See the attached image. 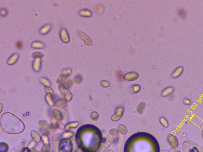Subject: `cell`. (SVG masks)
<instances>
[{
	"label": "cell",
	"instance_id": "6da1fadb",
	"mask_svg": "<svg viewBox=\"0 0 203 152\" xmlns=\"http://www.w3.org/2000/svg\"><path fill=\"white\" fill-rule=\"evenodd\" d=\"M1 128L8 133L18 134L24 130V123L17 117L10 113H5L1 117Z\"/></svg>",
	"mask_w": 203,
	"mask_h": 152
},
{
	"label": "cell",
	"instance_id": "9c48e42d",
	"mask_svg": "<svg viewBox=\"0 0 203 152\" xmlns=\"http://www.w3.org/2000/svg\"><path fill=\"white\" fill-rule=\"evenodd\" d=\"M184 69L182 66L178 67L173 71L171 75V77L174 78H176L179 77L182 74Z\"/></svg>",
	"mask_w": 203,
	"mask_h": 152
},
{
	"label": "cell",
	"instance_id": "603a6c76",
	"mask_svg": "<svg viewBox=\"0 0 203 152\" xmlns=\"http://www.w3.org/2000/svg\"><path fill=\"white\" fill-rule=\"evenodd\" d=\"M16 46L19 49H22L23 48L22 43L21 41L18 42L16 44Z\"/></svg>",
	"mask_w": 203,
	"mask_h": 152
},
{
	"label": "cell",
	"instance_id": "4fadbf2b",
	"mask_svg": "<svg viewBox=\"0 0 203 152\" xmlns=\"http://www.w3.org/2000/svg\"><path fill=\"white\" fill-rule=\"evenodd\" d=\"M39 81L45 87H50L51 86V82L47 78L43 77L39 79Z\"/></svg>",
	"mask_w": 203,
	"mask_h": 152
},
{
	"label": "cell",
	"instance_id": "277c9868",
	"mask_svg": "<svg viewBox=\"0 0 203 152\" xmlns=\"http://www.w3.org/2000/svg\"><path fill=\"white\" fill-rule=\"evenodd\" d=\"M138 77V74L136 72H131L124 75L123 78L128 81H134L136 80Z\"/></svg>",
	"mask_w": 203,
	"mask_h": 152
},
{
	"label": "cell",
	"instance_id": "e0dca14e",
	"mask_svg": "<svg viewBox=\"0 0 203 152\" xmlns=\"http://www.w3.org/2000/svg\"><path fill=\"white\" fill-rule=\"evenodd\" d=\"M73 84V82L72 81L70 80H68V81L65 82L63 86L64 88L68 89L72 86Z\"/></svg>",
	"mask_w": 203,
	"mask_h": 152
},
{
	"label": "cell",
	"instance_id": "30bf717a",
	"mask_svg": "<svg viewBox=\"0 0 203 152\" xmlns=\"http://www.w3.org/2000/svg\"><path fill=\"white\" fill-rule=\"evenodd\" d=\"M174 88L172 87H168L162 92L161 95L163 97H167L173 93Z\"/></svg>",
	"mask_w": 203,
	"mask_h": 152
},
{
	"label": "cell",
	"instance_id": "52a82bcc",
	"mask_svg": "<svg viewBox=\"0 0 203 152\" xmlns=\"http://www.w3.org/2000/svg\"><path fill=\"white\" fill-rule=\"evenodd\" d=\"M80 37L81 39L84 42L85 44L88 45H90L92 44V42H91L89 37L85 33L83 32H80Z\"/></svg>",
	"mask_w": 203,
	"mask_h": 152
},
{
	"label": "cell",
	"instance_id": "ffe728a7",
	"mask_svg": "<svg viewBox=\"0 0 203 152\" xmlns=\"http://www.w3.org/2000/svg\"><path fill=\"white\" fill-rule=\"evenodd\" d=\"M44 89H45V91L46 92L47 94H53V91L52 90L51 88L49 87H44Z\"/></svg>",
	"mask_w": 203,
	"mask_h": 152
},
{
	"label": "cell",
	"instance_id": "d6986e66",
	"mask_svg": "<svg viewBox=\"0 0 203 152\" xmlns=\"http://www.w3.org/2000/svg\"><path fill=\"white\" fill-rule=\"evenodd\" d=\"M100 84L102 87H107L109 86L110 83L108 81L102 80L100 82Z\"/></svg>",
	"mask_w": 203,
	"mask_h": 152
},
{
	"label": "cell",
	"instance_id": "ac0fdd59",
	"mask_svg": "<svg viewBox=\"0 0 203 152\" xmlns=\"http://www.w3.org/2000/svg\"><path fill=\"white\" fill-rule=\"evenodd\" d=\"M67 78V77H64V76H63L61 75L58 78V80H57V82H58V83H63V82H64L65 80H66Z\"/></svg>",
	"mask_w": 203,
	"mask_h": 152
},
{
	"label": "cell",
	"instance_id": "cb8c5ba5",
	"mask_svg": "<svg viewBox=\"0 0 203 152\" xmlns=\"http://www.w3.org/2000/svg\"><path fill=\"white\" fill-rule=\"evenodd\" d=\"M183 103L186 105H190L191 104V101L189 99L185 98L183 100Z\"/></svg>",
	"mask_w": 203,
	"mask_h": 152
},
{
	"label": "cell",
	"instance_id": "2e32d148",
	"mask_svg": "<svg viewBox=\"0 0 203 152\" xmlns=\"http://www.w3.org/2000/svg\"><path fill=\"white\" fill-rule=\"evenodd\" d=\"M160 122L163 126H164L165 128L168 127V126H169V123H168V122H167L166 119H165L163 117H162V118L160 119Z\"/></svg>",
	"mask_w": 203,
	"mask_h": 152
},
{
	"label": "cell",
	"instance_id": "8fae6325",
	"mask_svg": "<svg viewBox=\"0 0 203 152\" xmlns=\"http://www.w3.org/2000/svg\"><path fill=\"white\" fill-rule=\"evenodd\" d=\"M79 14L84 17H90L92 15V13L89 10L84 9L80 10Z\"/></svg>",
	"mask_w": 203,
	"mask_h": 152
},
{
	"label": "cell",
	"instance_id": "3957f363",
	"mask_svg": "<svg viewBox=\"0 0 203 152\" xmlns=\"http://www.w3.org/2000/svg\"><path fill=\"white\" fill-rule=\"evenodd\" d=\"M60 36L61 41L64 43H67L70 42V36L69 35L68 32L67 30L64 28H62L60 30Z\"/></svg>",
	"mask_w": 203,
	"mask_h": 152
},
{
	"label": "cell",
	"instance_id": "7c38bea8",
	"mask_svg": "<svg viewBox=\"0 0 203 152\" xmlns=\"http://www.w3.org/2000/svg\"><path fill=\"white\" fill-rule=\"evenodd\" d=\"M140 89L141 87L140 85H134L130 88V92L131 93H134V94L138 93L140 91Z\"/></svg>",
	"mask_w": 203,
	"mask_h": 152
},
{
	"label": "cell",
	"instance_id": "5b68a950",
	"mask_svg": "<svg viewBox=\"0 0 203 152\" xmlns=\"http://www.w3.org/2000/svg\"><path fill=\"white\" fill-rule=\"evenodd\" d=\"M19 58V54L18 53L14 54L8 59L6 63L8 65H14L18 61Z\"/></svg>",
	"mask_w": 203,
	"mask_h": 152
},
{
	"label": "cell",
	"instance_id": "4316f807",
	"mask_svg": "<svg viewBox=\"0 0 203 152\" xmlns=\"http://www.w3.org/2000/svg\"><path fill=\"white\" fill-rule=\"evenodd\" d=\"M201 136H202V138H203V130L202 131V133H201Z\"/></svg>",
	"mask_w": 203,
	"mask_h": 152
},
{
	"label": "cell",
	"instance_id": "d4e9b609",
	"mask_svg": "<svg viewBox=\"0 0 203 152\" xmlns=\"http://www.w3.org/2000/svg\"><path fill=\"white\" fill-rule=\"evenodd\" d=\"M82 80V78L80 76H77L75 78V82H77V83H79Z\"/></svg>",
	"mask_w": 203,
	"mask_h": 152
},
{
	"label": "cell",
	"instance_id": "7a4b0ae2",
	"mask_svg": "<svg viewBox=\"0 0 203 152\" xmlns=\"http://www.w3.org/2000/svg\"><path fill=\"white\" fill-rule=\"evenodd\" d=\"M42 66V59L41 57L34 58L32 63V68L34 71L39 72L41 71Z\"/></svg>",
	"mask_w": 203,
	"mask_h": 152
},
{
	"label": "cell",
	"instance_id": "5bb4252c",
	"mask_svg": "<svg viewBox=\"0 0 203 152\" xmlns=\"http://www.w3.org/2000/svg\"><path fill=\"white\" fill-rule=\"evenodd\" d=\"M118 128L121 134L123 135H126L127 134V131H128L127 129L124 125H122V124L119 125Z\"/></svg>",
	"mask_w": 203,
	"mask_h": 152
},
{
	"label": "cell",
	"instance_id": "44dd1931",
	"mask_svg": "<svg viewBox=\"0 0 203 152\" xmlns=\"http://www.w3.org/2000/svg\"><path fill=\"white\" fill-rule=\"evenodd\" d=\"M178 14L183 19L185 18L186 17V12L184 11L183 10H179Z\"/></svg>",
	"mask_w": 203,
	"mask_h": 152
},
{
	"label": "cell",
	"instance_id": "ba28073f",
	"mask_svg": "<svg viewBox=\"0 0 203 152\" xmlns=\"http://www.w3.org/2000/svg\"><path fill=\"white\" fill-rule=\"evenodd\" d=\"M31 47L33 48L41 49L45 47V44L41 42L36 41L33 42L31 45Z\"/></svg>",
	"mask_w": 203,
	"mask_h": 152
},
{
	"label": "cell",
	"instance_id": "8992f818",
	"mask_svg": "<svg viewBox=\"0 0 203 152\" xmlns=\"http://www.w3.org/2000/svg\"><path fill=\"white\" fill-rule=\"evenodd\" d=\"M52 25L50 24H47L41 27L39 30V32L42 35H45L47 34L50 31L51 29H52Z\"/></svg>",
	"mask_w": 203,
	"mask_h": 152
},
{
	"label": "cell",
	"instance_id": "484cf974",
	"mask_svg": "<svg viewBox=\"0 0 203 152\" xmlns=\"http://www.w3.org/2000/svg\"><path fill=\"white\" fill-rule=\"evenodd\" d=\"M1 14L2 16H5L7 14V11L5 9H2L1 10Z\"/></svg>",
	"mask_w": 203,
	"mask_h": 152
},
{
	"label": "cell",
	"instance_id": "9a60e30c",
	"mask_svg": "<svg viewBox=\"0 0 203 152\" xmlns=\"http://www.w3.org/2000/svg\"><path fill=\"white\" fill-rule=\"evenodd\" d=\"M72 70L70 69H66L63 70L61 72V75L63 76L66 77H68L71 74Z\"/></svg>",
	"mask_w": 203,
	"mask_h": 152
},
{
	"label": "cell",
	"instance_id": "7402d4cb",
	"mask_svg": "<svg viewBox=\"0 0 203 152\" xmlns=\"http://www.w3.org/2000/svg\"><path fill=\"white\" fill-rule=\"evenodd\" d=\"M32 56V57L34 58L38 57L42 58V57L44 55L43 54H42L41 53H40V52H37L33 54Z\"/></svg>",
	"mask_w": 203,
	"mask_h": 152
}]
</instances>
